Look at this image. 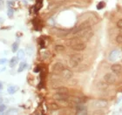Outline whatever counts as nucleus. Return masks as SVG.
Returning a JSON list of instances; mask_svg holds the SVG:
<instances>
[{
  "label": "nucleus",
  "mask_w": 122,
  "mask_h": 115,
  "mask_svg": "<svg viewBox=\"0 0 122 115\" xmlns=\"http://www.w3.org/2000/svg\"><path fill=\"white\" fill-rule=\"evenodd\" d=\"M82 61H83V56L82 55H80V54H74V55H71L70 59H69V65L71 68H75Z\"/></svg>",
  "instance_id": "f257e3e1"
},
{
  "label": "nucleus",
  "mask_w": 122,
  "mask_h": 115,
  "mask_svg": "<svg viewBox=\"0 0 122 115\" xmlns=\"http://www.w3.org/2000/svg\"><path fill=\"white\" fill-rule=\"evenodd\" d=\"M92 105V106L98 108V109H101V108L107 107L108 102L107 100H104V99H98V100H93Z\"/></svg>",
  "instance_id": "f03ea898"
},
{
  "label": "nucleus",
  "mask_w": 122,
  "mask_h": 115,
  "mask_svg": "<svg viewBox=\"0 0 122 115\" xmlns=\"http://www.w3.org/2000/svg\"><path fill=\"white\" fill-rule=\"evenodd\" d=\"M90 27H91V24H90L89 21H85V22L81 23L79 25H78L76 28L74 29L73 31H72V33L76 34L77 32H79V31H83L85 29L90 28Z\"/></svg>",
  "instance_id": "7ed1b4c3"
},
{
  "label": "nucleus",
  "mask_w": 122,
  "mask_h": 115,
  "mask_svg": "<svg viewBox=\"0 0 122 115\" xmlns=\"http://www.w3.org/2000/svg\"><path fill=\"white\" fill-rule=\"evenodd\" d=\"M71 48L73 51H84L85 49L86 48V45L85 43H83V42H77V43L73 44L72 45H71Z\"/></svg>",
  "instance_id": "20e7f679"
},
{
  "label": "nucleus",
  "mask_w": 122,
  "mask_h": 115,
  "mask_svg": "<svg viewBox=\"0 0 122 115\" xmlns=\"http://www.w3.org/2000/svg\"><path fill=\"white\" fill-rule=\"evenodd\" d=\"M116 76L114 74H112V73H107V74H105L104 76V80L106 83H107L108 85H112L114 84L115 82H116Z\"/></svg>",
  "instance_id": "39448f33"
},
{
  "label": "nucleus",
  "mask_w": 122,
  "mask_h": 115,
  "mask_svg": "<svg viewBox=\"0 0 122 115\" xmlns=\"http://www.w3.org/2000/svg\"><path fill=\"white\" fill-rule=\"evenodd\" d=\"M65 69V65H64L61 62H57L53 65L52 66V72L53 73H56V74H59V73H61V72Z\"/></svg>",
  "instance_id": "423d86ee"
},
{
  "label": "nucleus",
  "mask_w": 122,
  "mask_h": 115,
  "mask_svg": "<svg viewBox=\"0 0 122 115\" xmlns=\"http://www.w3.org/2000/svg\"><path fill=\"white\" fill-rule=\"evenodd\" d=\"M61 76L64 79H66V80H69V79H71L73 76V73L71 72V70L67 69V68H65V69L61 72Z\"/></svg>",
  "instance_id": "0eeeda50"
},
{
  "label": "nucleus",
  "mask_w": 122,
  "mask_h": 115,
  "mask_svg": "<svg viewBox=\"0 0 122 115\" xmlns=\"http://www.w3.org/2000/svg\"><path fill=\"white\" fill-rule=\"evenodd\" d=\"M55 100H69V95L67 93H59L56 92L52 97Z\"/></svg>",
  "instance_id": "6e6552de"
},
{
  "label": "nucleus",
  "mask_w": 122,
  "mask_h": 115,
  "mask_svg": "<svg viewBox=\"0 0 122 115\" xmlns=\"http://www.w3.org/2000/svg\"><path fill=\"white\" fill-rule=\"evenodd\" d=\"M119 55H120V51L119 50H113L109 54V60L110 61H114L118 59Z\"/></svg>",
  "instance_id": "1a4fd4ad"
},
{
  "label": "nucleus",
  "mask_w": 122,
  "mask_h": 115,
  "mask_svg": "<svg viewBox=\"0 0 122 115\" xmlns=\"http://www.w3.org/2000/svg\"><path fill=\"white\" fill-rule=\"evenodd\" d=\"M121 69H122L121 65L119 64H113L112 66H111V70H112L114 73H116V74H120V72H121Z\"/></svg>",
  "instance_id": "9d476101"
},
{
  "label": "nucleus",
  "mask_w": 122,
  "mask_h": 115,
  "mask_svg": "<svg viewBox=\"0 0 122 115\" xmlns=\"http://www.w3.org/2000/svg\"><path fill=\"white\" fill-rule=\"evenodd\" d=\"M18 89H19V87L18 85H10V86L8 87V92L10 94H14V93H16V92H18Z\"/></svg>",
  "instance_id": "9b49d317"
},
{
  "label": "nucleus",
  "mask_w": 122,
  "mask_h": 115,
  "mask_svg": "<svg viewBox=\"0 0 122 115\" xmlns=\"http://www.w3.org/2000/svg\"><path fill=\"white\" fill-rule=\"evenodd\" d=\"M27 68V63L25 61L23 62H20V64H19V66H18V72H24L25 70Z\"/></svg>",
  "instance_id": "f8f14e48"
},
{
  "label": "nucleus",
  "mask_w": 122,
  "mask_h": 115,
  "mask_svg": "<svg viewBox=\"0 0 122 115\" xmlns=\"http://www.w3.org/2000/svg\"><path fill=\"white\" fill-rule=\"evenodd\" d=\"M56 91H57V92H59V93H67V94H68V92H69V89L67 87H65V86L57 87Z\"/></svg>",
  "instance_id": "ddd939ff"
},
{
  "label": "nucleus",
  "mask_w": 122,
  "mask_h": 115,
  "mask_svg": "<svg viewBox=\"0 0 122 115\" xmlns=\"http://www.w3.org/2000/svg\"><path fill=\"white\" fill-rule=\"evenodd\" d=\"M5 115H19V113L17 108H10L6 112Z\"/></svg>",
  "instance_id": "4468645a"
},
{
  "label": "nucleus",
  "mask_w": 122,
  "mask_h": 115,
  "mask_svg": "<svg viewBox=\"0 0 122 115\" xmlns=\"http://www.w3.org/2000/svg\"><path fill=\"white\" fill-rule=\"evenodd\" d=\"M25 57V51L22 50V49H20V50L18 49V51H17V58H18V59H23Z\"/></svg>",
  "instance_id": "2eb2a0df"
},
{
  "label": "nucleus",
  "mask_w": 122,
  "mask_h": 115,
  "mask_svg": "<svg viewBox=\"0 0 122 115\" xmlns=\"http://www.w3.org/2000/svg\"><path fill=\"white\" fill-rule=\"evenodd\" d=\"M18 64V58L17 57H13L12 59L10 60V64H9V65H10V68H13L14 66H16V65Z\"/></svg>",
  "instance_id": "dca6fc26"
},
{
  "label": "nucleus",
  "mask_w": 122,
  "mask_h": 115,
  "mask_svg": "<svg viewBox=\"0 0 122 115\" xmlns=\"http://www.w3.org/2000/svg\"><path fill=\"white\" fill-rule=\"evenodd\" d=\"M108 85H109L107 84V83H106V82H99V85H98V87H99V89H100V90H107V88H108Z\"/></svg>",
  "instance_id": "f3484780"
},
{
  "label": "nucleus",
  "mask_w": 122,
  "mask_h": 115,
  "mask_svg": "<svg viewBox=\"0 0 122 115\" xmlns=\"http://www.w3.org/2000/svg\"><path fill=\"white\" fill-rule=\"evenodd\" d=\"M49 107H50V109L52 111H57L60 108V105H59L58 103H51Z\"/></svg>",
  "instance_id": "a211bd4d"
},
{
  "label": "nucleus",
  "mask_w": 122,
  "mask_h": 115,
  "mask_svg": "<svg viewBox=\"0 0 122 115\" xmlns=\"http://www.w3.org/2000/svg\"><path fill=\"white\" fill-rule=\"evenodd\" d=\"M18 49H19V45H18V42L13 43L12 45H11V51H12V52H17V51H18Z\"/></svg>",
  "instance_id": "6ab92c4d"
},
{
  "label": "nucleus",
  "mask_w": 122,
  "mask_h": 115,
  "mask_svg": "<svg viewBox=\"0 0 122 115\" xmlns=\"http://www.w3.org/2000/svg\"><path fill=\"white\" fill-rule=\"evenodd\" d=\"M7 15H8V17H9L10 18H13V15H14V10H13V9H11V8L8 9Z\"/></svg>",
  "instance_id": "aec40b11"
},
{
  "label": "nucleus",
  "mask_w": 122,
  "mask_h": 115,
  "mask_svg": "<svg viewBox=\"0 0 122 115\" xmlns=\"http://www.w3.org/2000/svg\"><path fill=\"white\" fill-rule=\"evenodd\" d=\"M55 50L58 51H65V46L61 45H57L55 46Z\"/></svg>",
  "instance_id": "412c9836"
},
{
  "label": "nucleus",
  "mask_w": 122,
  "mask_h": 115,
  "mask_svg": "<svg viewBox=\"0 0 122 115\" xmlns=\"http://www.w3.org/2000/svg\"><path fill=\"white\" fill-rule=\"evenodd\" d=\"M92 115H104V112L100 109H98V110H95L92 113Z\"/></svg>",
  "instance_id": "4be33fe9"
},
{
  "label": "nucleus",
  "mask_w": 122,
  "mask_h": 115,
  "mask_svg": "<svg viewBox=\"0 0 122 115\" xmlns=\"http://www.w3.org/2000/svg\"><path fill=\"white\" fill-rule=\"evenodd\" d=\"M116 42L118 44H122V34H120L116 37Z\"/></svg>",
  "instance_id": "5701e85b"
},
{
  "label": "nucleus",
  "mask_w": 122,
  "mask_h": 115,
  "mask_svg": "<svg viewBox=\"0 0 122 115\" xmlns=\"http://www.w3.org/2000/svg\"><path fill=\"white\" fill-rule=\"evenodd\" d=\"M26 50H27V54L28 55H31V53H32V46H26Z\"/></svg>",
  "instance_id": "b1692460"
},
{
  "label": "nucleus",
  "mask_w": 122,
  "mask_h": 115,
  "mask_svg": "<svg viewBox=\"0 0 122 115\" xmlns=\"http://www.w3.org/2000/svg\"><path fill=\"white\" fill-rule=\"evenodd\" d=\"M105 6V3L104 2H100L99 5H97V9H99V10H101L102 8H104Z\"/></svg>",
  "instance_id": "393cba45"
},
{
  "label": "nucleus",
  "mask_w": 122,
  "mask_h": 115,
  "mask_svg": "<svg viewBox=\"0 0 122 115\" xmlns=\"http://www.w3.org/2000/svg\"><path fill=\"white\" fill-rule=\"evenodd\" d=\"M5 110H6V105H4V104H0V113L5 112Z\"/></svg>",
  "instance_id": "a878e982"
},
{
  "label": "nucleus",
  "mask_w": 122,
  "mask_h": 115,
  "mask_svg": "<svg viewBox=\"0 0 122 115\" xmlns=\"http://www.w3.org/2000/svg\"><path fill=\"white\" fill-rule=\"evenodd\" d=\"M117 27L120 29H122V19H120L117 22Z\"/></svg>",
  "instance_id": "bb28decb"
},
{
  "label": "nucleus",
  "mask_w": 122,
  "mask_h": 115,
  "mask_svg": "<svg viewBox=\"0 0 122 115\" xmlns=\"http://www.w3.org/2000/svg\"><path fill=\"white\" fill-rule=\"evenodd\" d=\"M7 62V59H0V65H5Z\"/></svg>",
  "instance_id": "cd10ccee"
},
{
  "label": "nucleus",
  "mask_w": 122,
  "mask_h": 115,
  "mask_svg": "<svg viewBox=\"0 0 122 115\" xmlns=\"http://www.w3.org/2000/svg\"><path fill=\"white\" fill-rule=\"evenodd\" d=\"M47 58H49V51H46L44 53V59H47Z\"/></svg>",
  "instance_id": "c85d7f7f"
},
{
  "label": "nucleus",
  "mask_w": 122,
  "mask_h": 115,
  "mask_svg": "<svg viewBox=\"0 0 122 115\" xmlns=\"http://www.w3.org/2000/svg\"><path fill=\"white\" fill-rule=\"evenodd\" d=\"M3 89V82L2 81H0V91Z\"/></svg>",
  "instance_id": "c756f323"
},
{
  "label": "nucleus",
  "mask_w": 122,
  "mask_h": 115,
  "mask_svg": "<svg viewBox=\"0 0 122 115\" xmlns=\"http://www.w3.org/2000/svg\"><path fill=\"white\" fill-rule=\"evenodd\" d=\"M2 102H3V99H2V97L0 96V104H2Z\"/></svg>",
  "instance_id": "7c9ffc66"
},
{
  "label": "nucleus",
  "mask_w": 122,
  "mask_h": 115,
  "mask_svg": "<svg viewBox=\"0 0 122 115\" xmlns=\"http://www.w3.org/2000/svg\"><path fill=\"white\" fill-rule=\"evenodd\" d=\"M3 21H4V18H0V23H2Z\"/></svg>",
  "instance_id": "2f4dec72"
},
{
  "label": "nucleus",
  "mask_w": 122,
  "mask_h": 115,
  "mask_svg": "<svg viewBox=\"0 0 122 115\" xmlns=\"http://www.w3.org/2000/svg\"><path fill=\"white\" fill-rule=\"evenodd\" d=\"M0 115H5V112H2V113H0Z\"/></svg>",
  "instance_id": "473e14b6"
},
{
  "label": "nucleus",
  "mask_w": 122,
  "mask_h": 115,
  "mask_svg": "<svg viewBox=\"0 0 122 115\" xmlns=\"http://www.w3.org/2000/svg\"><path fill=\"white\" fill-rule=\"evenodd\" d=\"M121 51H122V49H121Z\"/></svg>",
  "instance_id": "72a5a7b5"
}]
</instances>
